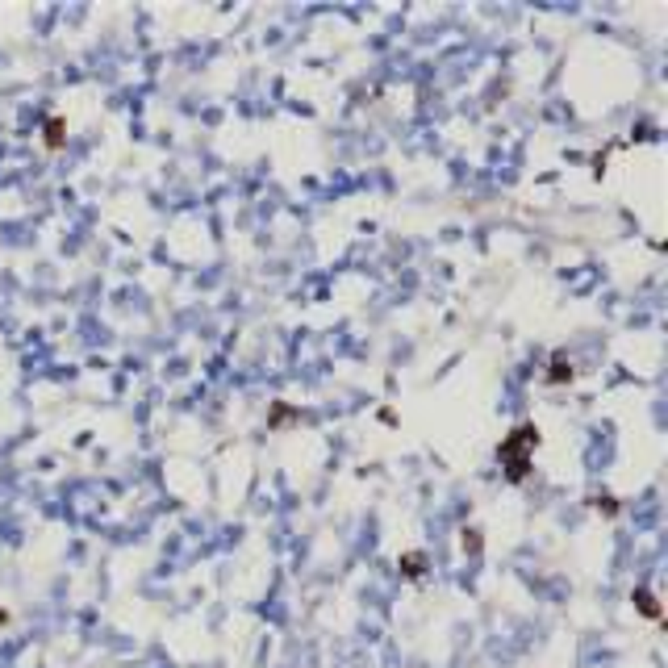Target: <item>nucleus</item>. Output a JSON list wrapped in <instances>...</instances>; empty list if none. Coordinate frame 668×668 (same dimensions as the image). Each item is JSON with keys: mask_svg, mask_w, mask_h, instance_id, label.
<instances>
[{"mask_svg": "<svg viewBox=\"0 0 668 668\" xmlns=\"http://www.w3.org/2000/svg\"><path fill=\"white\" fill-rule=\"evenodd\" d=\"M539 447V430L527 422V426H518L505 443H501V464H505V472H509V481H522L527 472H531V451Z\"/></svg>", "mask_w": 668, "mask_h": 668, "instance_id": "f257e3e1", "label": "nucleus"}, {"mask_svg": "<svg viewBox=\"0 0 668 668\" xmlns=\"http://www.w3.org/2000/svg\"><path fill=\"white\" fill-rule=\"evenodd\" d=\"M573 376V368H564V359H555V372H551V380H568Z\"/></svg>", "mask_w": 668, "mask_h": 668, "instance_id": "20e7f679", "label": "nucleus"}, {"mask_svg": "<svg viewBox=\"0 0 668 668\" xmlns=\"http://www.w3.org/2000/svg\"><path fill=\"white\" fill-rule=\"evenodd\" d=\"M635 601H639V610L647 614V619H660V606H656V597H652L647 589H639V593H635Z\"/></svg>", "mask_w": 668, "mask_h": 668, "instance_id": "f03ea898", "label": "nucleus"}, {"mask_svg": "<svg viewBox=\"0 0 668 668\" xmlns=\"http://www.w3.org/2000/svg\"><path fill=\"white\" fill-rule=\"evenodd\" d=\"M418 564H422V555H405V573H409V577H418V573H422Z\"/></svg>", "mask_w": 668, "mask_h": 668, "instance_id": "7ed1b4c3", "label": "nucleus"}]
</instances>
